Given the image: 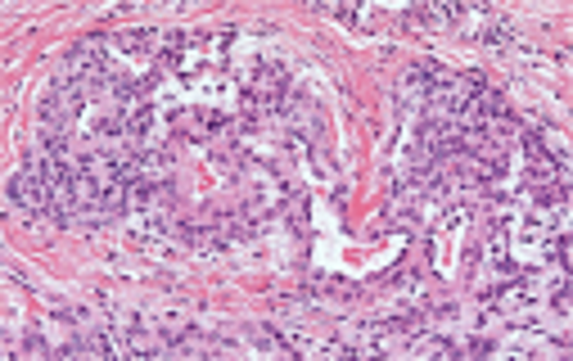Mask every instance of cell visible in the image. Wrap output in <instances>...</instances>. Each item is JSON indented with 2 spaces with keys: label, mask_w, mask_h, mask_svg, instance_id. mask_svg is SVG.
<instances>
[{
  "label": "cell",
  "mask_w": 573,
  "mask_h": 361,
  "mask_svg": "<svg viewBox=\"0 0 573 361\" xmlns=\"http://www.w3.org/2000/svg\"><path fill=\"white\" fill-rule=\"evenodd\" d=\"M10 195L18 199V208H27V213H46V208H54V190H50V180H46V167H27L10 180Z\"/></svg>",
  "instance_id": "1"
}]
</instances>
